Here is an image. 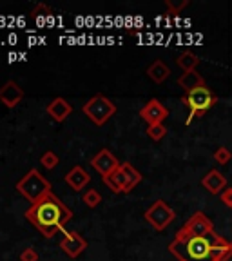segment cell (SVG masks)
<instances>
[{"label": "cell", "instance_id": "obj_1", "mask_svg": "<svg viewBox=\"0 0 232 261\" xmlns=\"http://www.w3.org/2000/svg\"><path fill=\"white\" fill-rule=\"evenodd\" d=\"M230 249V241L218 232L207 236H192L179 228L174 240L169 245V252L179 261H220L221 256Z\"/></svg>", "mask_w": 232, "mask_h": 261}, {"label": "cell", "instance_id": "obj_2", "mask_svg": "<svg viewBox=\"0 0 232 261\" xmlns=\"http://www.w3.org/2000/svg\"><path fill=\"white\" fill-rule=\"evenodd\" d=\"M25 218L40 230L44 238H53L57 232H64L65 223L73 218V212L53 192H49L42 200L31 203L25 212Z\"/></svg>", "mask_w": 232, "mask_h": 261}, {"label": "cell", "instance_id": "obj_3", "mask_svg": "<svg viewBox=\"0 0 232 261\" xmlns=\"http://www.w3.org/2000/svg\"><path fill=\"white\" fill-rule=\"evenodd\" d=\"M182 102L189 107V118L185 120V123L189 125L194 118H200L201 114L207 113L211 107L216 106L218 98L207 86H203V87H198V89H194V91H189V93L182 98Z\"/></svg>", "mask_w": 232, "mask_h": 261}, {"label": "cell", "instance_id": "obj_4", "mask_svg": "<svg viewBox=\"0 0 232 261\" xmlns=\"http://www.w3.org/2000/svg\"><path fill=\"white\" fill-rule=\"evenodd\" d=\"M16 189L24 198H28L31 203L42 200L44 196H47L51 192V184L47 179L37 171V169H31L24 178L16 184Z\"/></svg>", "mask_w": 232, "mask_h": 261}, {"label": "cell", "instance_id": "obj_5", "mask_svg": "<svg viewBox=\"0 0 232 261\" xmlns=\"http://www.w3.org/2000/svg\"><path fill=\"white\" fill-rule=\"evenodd\" d=\"M84 114L96 125H104L107 120L116 113V106L111 102L107 96H102V94H94L91 100H87L82 107Z\"/></svg>", "mask_w": 232, "mask_h": 261}, {"label": "cell", "instance_id": "obj_6", "mask_svg": "<svg viewBox=\"0 0 232 261\" xmlns=\"http://www.w3.org/2000/svg\"><path fill=\"white\" fill-rule=\"evenodd\" d=\"M174 218H176V212L163 200H156L154 203L145 211L147 223L152 225V228H156L160 232L165 230V228L174 221Z\"/></svg>", "mask_w": 232, "mask_h": 261}, {"label": "cell", "instance_id": "obj_7", "mask_svg": "<svg viewBox=\"0 0 232 261\" xmlns=\"http://www.w3.org/2000/svg\"><path fill=\"white\" fill-rule=\"evenodd\" d=\"M182 230L187 234H192V236H207V234H211V232H216V230H214V223L205 216L203 212H194V214L185 221Z\"/></svg>", "mask_w": 232, "mask_h": 261}, {"label": "cell", "instance_id": "obj_8", "mask_svg": "<svg viewBox=\"0 0 232 261\" xmlns=\"http://www.w3.org/2000/svg\"><path fill=\"white\" fill-rule=\"evenodd\" d=\"M140 116L147 122V125H160L169 116V109L160 100L152 98L140 109Z\"/></svg>", "mask_w": 232, "mask_h": 261}, {"label": "cell", "instance_id": "obj_9", "mask_svg": "<svg viewBox=\"0 0 232 261\" xmlns=\"http://www.w3.org/2000/svg\"><path fill=\"white\" fill-rule=\"evenodd\" d=\"M60 247L67 256L76 257L86 250L87 243H86V240L78 232H74V230H64V238H62V241H60Z\"/></svg>", "mask_w": 232, "mask_h": 261}, {"label": "cell", "instance_id": "obj_10", "mask_svg": "<svg viewBox=\"0 0 232 261\" xmlns=\"http://www.w3.org/2000/svg\"><path fill=\"white\" fill-rule=\"evenodd\" d=\"M91 165H93V167L96 169V171L100 172L102 176H107V174H111L113 171H116L122 163L116 160V156H114L109 149H102V151L98 152V154L91 160Z\"/></svg>", "mask_w": 232, "mask_h": 261}, {"label": "cell", "instance_id": "obj_11", "mask_svg": "<svg viewBox=\"0 0 232 261\" xmlns=\"http://www.w3.org/2000/svg\"><path fill=\"white\" fill-rule=\"evenodd\" d=\"M201 185H203V189H207L211 194L221 196L227 191V178H225L223 172L218 171V169H211V171L201 178Z\"/></svg>", "mask_w": 232, "mask_h": 261}, {"label": "cell", "instance_id": "obj_12", "mask_svg": "<svg viewBox=\"0 0 232 261\" xmlns=\"http://www.w3.org/2000/svg\"><path fill=\"white\" fill-rule=\"evenodd\" d=\"M22 98H24V91L18 87V84L13 80H8L4 86L0 87V102H4L6 107L13 109L15 106H18Z\"/></svg>", "mask_w": 232, "mask_h": 261}, {"label": "cell", "instance_id": "obj_13", "mask_svg": "<svg viewBox=\"0 0 232 261\" xmlns=\"http://www.w3.org/2000/svg\"><path fill=\"white\" fill-rule=\"evenodd\" d=\"M47 114L51 116L53 120H57L58 123L64 122L67 116H69L71 113H73V106H71L65 98H55L53 102L47 106Z\"/></svg>", "mask_w": 232, "mask_h": 261}, {"label": "cell", "instance_id": "obj_14", "mask_svg": "<svg viewBox=\"0 0 232 261\" xmlns=\"http://www.w3.org/2000/svg\"><path fill=\"white\" fill-rule=\"evenodd\" d=\"M104 184L111 189L113 192H131L129 191V181H127L125 172L122 171V167H118L116 171H113L111 174L104 176Z\"/></svg>", "mask_w": 232, "mask_h": 261}, {"label": "cell", "instance_id": "obj_15", "mask_svg": "<svg viewBox=\"0 0 232 261\" xmlns=\"http://www.w3.org/2000/svg\"><path fill=\"white\" fill-rule=\"evenodd\" d=\"M89 181H91V176L87 174V172L84 171L80 165L73 167L69 172H67V174H65V184L69 185L73 191H82V189L86 187Z\"/></svg>", "mask_w": 232, "mask_h": 261}, {"label": "cell", "instance_id": "obj_16", "mask_svg": "<svg viewBox=\"0 0 232 261\" xmlns=\"http://www.w3.org/2000/svg\"><path fill=\"white\" fill-rule=\"evenodd\" d=\"M178 86L189 93V91H194V89H198V87H203L205 80H203V76L198 73V71H189V73L179 74Z\"/></svg>", "mask_w": 232, "mask_h": 261}, {"label": "cell", "instance_id": "obj_17", "mask_svg": "<svg viewBox=\"0 0 232 261\" xmlns=\"http://www.w3.org/2000/svg\"><path fill=\"white\" fill-rule=\"evenodd\" d=\"M147 76L151 78L152 82H156V84H162V82H165L169 76H171V69H169V65L165 64V62L156 60L149 65V69H147Z\"/></svg>", "mask_w": 232, "mask_h": 261}, {"label": "cell", "instance_id": "obj_18", "mask_svg": "<svg viewBox=\"0 0 232 261\" xmlns=\"http://www.w3.org/2000/svg\"><path fill=\"white\" fill-rule=\"evenodd\" d=\"M200 58L196 57L194 53H191V51H185V53H182L178 58H176V64H178V67L184 73H189V71H196V67L200 65Z\"/></svg>", "mask_w": 232, "mask_h": 261}, {"label": "cell", "instance_id": "obj_19", "mask_svg": "<svg viewBox=\"0 0 232 261\" xmlns=\"http://www.w3.org/2000/svg\"><path fill=\"white\" fill-rule=\"evenodd\" d=\"M120 167H122V171L125 172V176H127V181H129V191H133V189H135L136 185L142 181V174H140V172L136 171V169L133 167L129 162H123Z\"/></svg>", "mask_w": 232, "mask_h": 261}, {"label": "cell", "instance_id": "obj_20", "mask_svg": "<svg viewBox=\"0 0 232 261\" xmlns=\"http://www.w3.org/2000/svg\"><path fill=\"white\" fill-rule=\"evenodd\" d=\"M82 200H84V203H86L87 207L94 208L98 203H102V194H100L96 189H91V191H87L86 194L82 196Z\"/></svg>", "mask_w": 232, "mask_h": 261}, {"label": "cell", "instance_id": "obj_21", "mask_svg": "<svg viewBox=\"0 0 232 261\" xmlns=\"http://www.w3.org/2000/svg\"><path fill=\"white\" fill-rule=\"evenodd\" d=\"M147 135H149L151 140H154V142H160V140L165 138V135H167V127L163 125V123H160V125H149L147 127Z\"/></svg>", "mask_w": 232, "mask_h": 261}, {"label": "cell", "instance_id": "obj_22", "mask_svg": "<svg viewBox=\"0 0 232 261\" xmlns=\"http://www.w3.org/2000/svg\"><path fill=\"white\" fill-rule=\"evenodd\" d=\"M212 158L216 160V162L220 163V165H225V163H228L232 160V152L228 151V149L225 145H221V147H218L216 151H214Z\"/></svg>", "mask_w": 232, "mask_h": 261}, {"label": "cell", "instance_id": "obj_23", "mask_svg": "<svg viewBox=\"0 0 232 261\" xmlns=\"http://www.w3.org/2000/svg\"><path fill=\"white\" fill-rule=\"evenodd\" d=\"M58 162H60V160H58V156L55 154L53 151L44 152V154H42V158H40V163L44 165L45 169H49V171H53V169L58 165Z\"/></svg>", "mask_w": 232, "mask_h": 261}, {"label": "cell", "instance_id": "obj_24", "mask_svg": "<svg viewBox=\"0 0 232 261\" xmlns=\"http://www.w3.org/2000/svg\"><path fill=\"white\" fill-rule=\"evenodd\" d=\"M165 6H167L172 13H178V11H182L184 8H187L189 0H182V2H172V0H167V2H165Z\"/></svg>", "mask_w": 232, "mask_h": 261}, {"label": "cell", "instance_id": "obj_25", "mask_svg": "<svg viewBox=\"0 0 232 261\" xmlns=\"http://www.w3.org/2000/svg\"><path fill=\"white\" fill-rule=\"evenodd\" d=\"M20 261H38V254H37V250L35 249H25V250H22L20 252Z\"/></svg>", "mask_w": 232, "mask_h": 261}, {"label": "cell", "instance_id": "obj_26", "mask_svg": "<svg viewBox=\"0 0 232 261\" xmlns=\"http://www.w3.org/2000/svg\"><path fill=\"white\" fill-rule=\"evenodd\" d=\"M221 201H223L228 208H232V187H228L227 191L221 194Z\"/></svg>", "mask_w": 232, "mask_h": 261}, {"label": "cell", "instance_id": "obj_27", "mask_svg": "<svg viewBox=\"0 0 232 261\" xmlns=\"http://www.w3.org/2000/svg\"><path fill=\"white\" fill-rule=\"evenodd\" d=\"M220 261H232V241H230V249L227 250V254H225V256L220 257Z\"/></svg>", "mask_w": 232, "mask_h": 261}]
</instances>
